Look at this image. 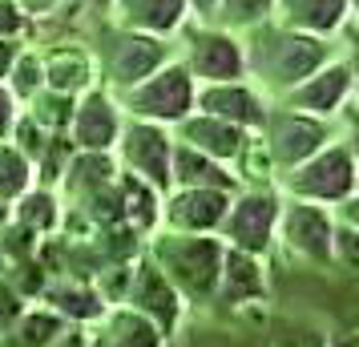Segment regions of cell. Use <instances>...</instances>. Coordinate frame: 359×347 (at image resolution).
Segmentation results:
<instances>
[{"mask_svg": "<svg viewBox=\"0 0 359 347\" xmlns=\"http://www.w3.org/2000/svg\"><path fill=\"white\" fill-rule=\"evenodd\" d=\"M243 49H246V73H255L259 81H266L278 93L307 81L315 69H323L331 61V45L323 36L294 33L278 20H271V25L259 20L250 45H243Z\"/></svg>", "mask_w": 359, "mask_h": 347, "instance_id": "6da1fadb", "label": "cell"}, {"mask_svg": "<svg viewBox=\"0 0 359 347\" xmlns=\"http://www.w3.org/2000/svg\"><path fill=\"white\" fill-rule=\"evenodd\" d=\"M146 259L165 275V283L178 291L186 303H206L218 291V275H222V254L226 243L218 234H149Z\"/></svg>", "mask_w": 359, "mask_h": 347, "instance_id": "7a4b0ae2", "label": "cell"}, {"mask_svg": "<svg viewBox=\"0 0 359 347\" xmlns=\"http://www.w3.org/2000/svg\"><path fill=\"white\" fill-rule=\"evenodd\" d=\"M283 190L291 198L319 202V206H339L355 194V154L347 142H327L315 149L307 162L283 170Z\"/></svg>", "mask_w": 359, "mask_h": 347, "instance_id": "3957f363", "label": "cell"}, {"mask_svg": "<svg viewBox=\"0 0 359 347\" xmlns=\"http://www.w3.org/2000/svg\"><path fill=\"white\" fill-rule=\"evenodd\" d=\"M194 89L198 85L182 61H165L146 81H137L133 89H121L117 109H126L133 121H154V125L174 130L186 114H194Z\"/></svg>", "mask_w": 359, "mask_h": 347, "instance_id": "277c9868", "label": "cell"}, {"mask_svg": "<svg viewBox=\"0 0 359 347\" xmlns=\"http://www.w3.org/2000/svg\"><path fill=\"white\" fill-rule=\"evenodd\" d=\"M278 198L271 186H250L243 194L230 198V210L218 226V238L226 243L230 250H243V254H255L262 259L271 243H275V226H278Z\"/></svg>", "mask_w": 359, "mask_h": 347, "instance_id": "5b68a950", "label": "cell"}, {"mask_svg": "<svg viewBox=\"0 0 359 347\" xmlns=\"http://www.w3.org/2000/svg\"><path fill=\"white\" fill-rule=\"evenodd\" d=\"M117 170H126L133 178H142L146 186H154L158 194H170L174 182H170V158H174V133L165 125H154V121H130L121 125V137L114 146Z\"/></svg>", "mask_w": 359, "mask_h": 347, "instance_id": "8992f818", "label": "cell"}, {"mask_svg": "<svg viewBox=\"0 0 359 347\" xmlns=\"http://www.w3.org/2000/svg\"><path fill=\"white\" fill-rule=\"evenodd\" d=\"M262 146L271 154L275 170H291V165L307 162L315 149H323L331 142V121L323 117H311V114H299V109H266V121H262Z\"/></svg>", "mask_w": 359, "mask_h": 347, "instance_id": "52a82bcc", "label": "cell"}, {"mask_svg": "<svg viewBox=\"0 0 359 347\" xmlns=\"http://www.w3.org/2000/svg\"><path fill=\"white\" fill-rule=\"evenodd\" d=\"M186 73L194 85H218V81H246V49L234 29L222 25H206L186 36V57H182Z\"/></svg>", "mask_w": 359, "mask_h": 347, "instance_id": "ba28073f", "label": "cell"}, {"mask_svg": "<svg viewBox=\"0 0 359 347\" xmlns=\"http://www.w3.org/2000/svg\"><path fill=\"white\" fill-rule=\"evenodd\" d=\"M101 73L114 89H133L137 81H146L154 69H162L170 61V45L162 36L133 33V29H109L105 45H101Z\"/></svg>", "mask_w": 359, "mask_h": 347, "instance_id": "9c48e42d", "label": "cell"}, {"mask_svg": "<svg viewBox=\"0 0 359 347\" xmlns=\"http://www.w3.org/2000/svg\"><path fill=\"white\" fill-rule=\"evenodd\" d=\"M275 238H283V247L307 259L315 266H331V238H335V215L331 206L319 202H303L291 198L278 206V226Z\"/></svg>", "mask_w": 359, "mask_h": 347, "instance_id": "30bf717a", "label": "cell"}, {"mask_svg": "<svg viewBox=\"0 0 359 347\" xmlns=\"http://www.w3.org/2000/svg\"><path fill=\"white\" fill-rule=\"evenodd\" d=\"M121 303H126V307H133L137 315H146V319L162 331L165 339L174 335L182 311H186V299H182L178 291L165 283V275L146 259V250H142V254L130 263V287H126V299H121Z\"/></svg>", "mask_w": 359, "mask_h": 347, "instance_id": "8fae6325", "label": "cell"}, {"mask_svg": "<svg viewBox=\"0 0 359 347\" xmlns=\"http://www.w3.org/2000/svg\"><path fill=\"white\" fill-rule=\"evenodd\" d=\"M194 109L218 117V121H230L246 133H259L271 105L250 81H218V85H198Z\"/></svg>", "mask_w": 359, "mask_h": 347, "instance_id": "7c38bea8", "label": "cell"}, {"mask_svg": "<svg viewBox=\"0 0 359 347\" xmlns=\"http://www.w3.org/2000/svg\"><path fill=\"white\" fill-rule=\"evenodd\" d=\"M226 190H170L162 198V226L174 234H218L230 210Z\"/></svg>", "mask_w": 359, "mask_h": 347, "instance_id": "4fadbf2b", "label": "cell"}, {"mask_svg": "<svg viewBox=\"0 0 359 347\" xmlns=\"http://www.w3.org/2000/svg\"><path fill=\"white\" fill-rule=\"evenodd\" d=\"M121 109L105 89H89L77 97L73 121H69L65 137L73 142V149H93V154H114L117 137H121Z\"/></svg>", "mask_w": 359, "mask_h": 347, "instance_id": "5bb4252c", "label": "cell"}, {"mask_svg": "<svg viewBox=\"0 0 359 347\" xmlns=\"http://www.w3.org/2000/svg\"><path fill=\"white\" fill-rule=\"evenodd\" d=\"M351 85H355V73L347 61H327L323 69H315L307 81H299L294 89L283 93L287 109H299V114H311V117H331L339 114L347 97H351Z\"/></svg>", "mask_w": 359, "mask_h": 347, "instance_id": "9a60e30c", "label": "cell"}, {"mask_svg": "<svg viewBox=\"0 0 359 347\" xmlns=\"http://www.w3.org/2000/svg\"><path fill=\"white\" fill-rule=\"evenodd\" d=\"M246 137H250L246 130L230 125V121H218L210 114H198V109L186 114L174 125V142L198 149V154H206V158H214V162H222V165H230L238 158V149L246 146Z\"/></svg>", "mask_w": 359, "mask_h": 347, "instance_id": "2e32d148", "label": "cell"}, {"mask_svg": "<svg viewBox=\"0 0 359 347\" xmlns=\"http://www.w3.org/2000/svg\"><path fill=\"white\" fill-rule=\"evenodd\" d=\"M45 65V89L69 93V97H81L89 89H97V57L81 45H57L41 57Z\"/></svg>", "mask_w": 359, "mask_h": 347, "instance_id": "e0dca14e", "label": "cell"}, {"mask_svg": "<svg viewBox=\"0 0 359 347\" xmlns=\"http://www.w3.org/2000/svg\"><path fill=\"white\" fill-rule=\"evenodd\" d=\"M117 17V29H133V33L149 36H170L182 29V20L190 13L186 0H114L109 4Z\"/></svg>", "mask_w": 359, "mask_h": 347, "instance_id": "ac0fdd59", "label": "cell"}, {"mask_svg": "<svg viewBox=\"0 0 359 347\" xmlns=\"http://www.w3.org/2000/svg\"><path fill=\"white\" fill-rule=\"evenodd\" d=\"M170 182L174 190H226V194H238V182H234V174H230L222 162H214L206 154H198V149L182 146L174 142V158H170Z\"/></svg>", "mask_w": 359, "mask_h": 347, "instance_id": "d6986e66", "label": "cell"}, {"mask_svg": "<svg viewBox=\"0 0 359 347\" xmlns=\"http://www.w3.org/2000/svg\"><path fill=\"white\" fill-rule=\"evenodd\" d=\"M275 13H278V25L327 41L347 20L351 0H275Z\"/></svg>", "mask_w": 359, "mask_h": 347, "instance_id": "ffe728a7", "label": "cell"}, {"mask_svg": "<svg viewBox=\"0 0 359 347\" xmlns=\"http://www.w3.org/2000/svg\"><path fill=\"white\" fill-rule=\"evenodd\" d=\"M45 307L49 311H57L61 319H65L69 327L73 323H97L101 315H105V299L97 295V287L89 279H53L45 283Z\"/></svg>", "mask_w": 359, "mask_h": 347, "instance_id": "44dd1931", "label": "cell"}, {"mask_svg": "<svg viewBox=\"0 0 359 347\" xmlns=\"http://www.w3.org/2000/svg\"><path fill=\"white\" fill-rule=\"evenodd\" d=\"M226 303H259L266 299V275H262V263L255 254H243V250H230L222 254V275H218V291Z\"/></svg>", "mask_w": 359, "mask_h": 347, "instance_id": "7402d4cb", "label": "cell"}, {"mask_svg": "<svg viewBox=\"0 0 359 347\" xmlns=\"http://www.w3.org/2000/svg\"><path fill=\"white\" fill-rule=\"evenodd\" d=\"M117 190H121V218H126V226L137 231L142 238L162 226V194L146 186L142 178H133L126 170H117Z\"/></svg>", "mask_w": 359, "mask_h": 347, "instance_id": "603a6c76", "label": "cell"}, {"mask_svg": "<svg viewBox=\"0 0 359 347\" xmlns=\"http://www.w3.org/2000/svg\"><path fill=\"white\" fill-rule=\"evenodd\" d=\"M117 178V158L114 154H93V149H73L65 174H61V190H65L69 206L77 198H85L89 190L109 186Z\"/></svg>", "mask_w": 359, "mask_h": 347, "instance_id": "cb8c5ba5", "label": "cell"}, {"mask_svg": "<svg viewBox=\"0 0 359 347\" xmlns=\"http://www.w3.org/2000/svg\"><path fill=\"white\" fill-rule=\"evenodd\" d=\"M69 323L49 307H33V311H20L8 327H4V339L0 347H49Z\"/></svg>", "mask_w": 359, "mask_h": 347, "instance_id": "d4e9b609", "label": "cell"}, {"mask_svg": "<svg viewBox=\"0 0 359 347\" xmlns=\"http://www.w3.org/2000/svg\"><path fill=\"white\" fill-rule=\"evenodd\" d=\"M101 327L114 335L121 347H165V335L154 323H149L146 315H137L133 307L126 303H117V307H105V315L97 319Z\"/></svg>", "mask_w": 359, "mask_h": 347, "instance_id": "484cf974", "label": "cell"}, {"mask_svg": "<svg viewBox=\"0 0 359 347\" xmlns=\"http://www.w3.org/2000/svg\"><path fill=\"white\" fill-rule=\"evenodd\" d=\"M13 222L25 226V231H33L36 238H45V234L57 231V222H61V206H57V194L45 190V186H29L25 194L17 198V210H13Z\"/></svg>", "mask_w": 359, "mask_h": 347, "instance_id": "4316f807", "label": "cell"}, {"mask_svg": "<svg viewBox=\"0 0 359 347\" xmlns=\"http://www.w3.org/2000/svg\"><path fill=\"white\" fill-rule=\"evenodd\" d=\"M25 105H29L25 114L33 117L45 133H65L69 121H73V109H77V97L57 93V89H41V93H36V97H29Z\"/></svg>", "mask_w": 359, "mask_h": 347, "instance_id": "83f0119b", "label": "cell"}, {"mask_svg": "<svg viewBox=\"0 0 359 347\" xmlns=\"http://www.w3.org/2000/svg\"><path fill=\"white\" fill-rule=\"evenodd\" d=\"M4 89H8V93H13L17 101L36 97V93L45 89V65H41V53H36V49H25V45H20L17 61H13L8 77H4Z\"/></svg>", "mask_w": 359, "mask_h": 347, "instance_id": "f1b7e54d", "label": "cell"}, {"mask_svg": "<svg viewBox=\"0 0 359 347\" xmlns=\"http://www.w3.org/2000/svg\"><path fill=\"white\" fill-rule=\"evenodd\" d=\"M33 186V165L20 158L8 142H0V198H20Z\"/></svg>", "mask_w": 359, "mask_h": 347, "instance_id": "f546056e", "label": "cell"}, {"mask_svg": "<svg viewBox=\"0 0 359 347\" xmlns=\"http://www.w3.org/2000/svg\"><path fill=\"white\" fill-rule=\"evenodd\" d=\"M69 158H73V142H69L65 133H53L49 137V146H45V154L36 158V174H41V182L36 186H45V190H53V186L61 182V174H65V165Z\"/></svg>", "mask_w": 359, "mask_h": 347, "instance_id": "4dcf8cb0", "label": "cell"}, {"mask_svg": "<svg viewBox=\"0 0 359 347\" xmlns=\"http://www.w3.org/2000/svg\"><path fill=\"white\" fill-rule=\"evenodd\" d=\"M266 13H275V0H218V25L230 29H255Z\"/></svg>", "mask_w": 359, "mask_h": 347, "instance_id": "1f68e13d", "label": "cell"}, {"mask_svg": "<svg viewBox=\"0 0 359 347\" xmlns=\"http://www.w3.org/2000/svg\"><path fill=\"white\" fill-rule=\"evenodd\" d=\"M49 137H53V133H45V130H41V125L33 121V117H29L25 109H20L17 125H13V133H8V146L17 149V154H20V158H25L29 165H33L36 158L45 154V146H49Z\"/></svg>", "mask_w": 359, "mask_h": 347, "instance_id": "d6a6232c", "label": "cell"}, {"mask_svg": "<svg viewBox=\"0 0 359 347\" xmlns=\"http://www.w3.org/2000/svg\"><path fill=\"white\" fill-rule=\"evenodd\" d=\"M29 29V17L17 8V0H0V41H20Z\"/></svg>", "mask_w": 359, "mask_h": 347, "instance_id": "836d02e7", "label": "cell"}, {"mask_svg": "<svg viewBox=\"0 0 359 347\" xmlns=\"http://www.w3.org/2000/svg\"><path fill=\"white\" fill-rule=\"evenodd\" d=\"M20 117V101L0 85V142H8V133H13V125H17Z\"/></svg>", "mask_w": 359, "mask_h": 347, "instance_id": "e575fe53", "label": "cell"}, {"mask_svg": "<svg viewBox=\"0 0 359 347\" xmlns=\"http://www.w3.org/2000/svg\"><path fill=\"white\" fill-rule=\"evenodd\" d=\"M61 0H17V8L25 13L29 20H36V17H49L53 8H57Z\"/></svg>", "mask_w": 359, "mask_h": 347, "instance_id": "d590c367", "label": "cell"}, {"mask_svg": "<svg viewBox=\"0 0 359 347\" xmlns=\"http://www.w3.org/2000/svg\"><path fill=\"white\" fill-rule=\"evenodd\" d=\"M20 53V41H0V85H4V77H8V69H13V61H17Z\"/></svg>", "mask_w": 359, "mask_h": 347, "instance_id": "8d00e7d4", "label": "cell"}, {"mask_svg": "<svg viewBox=\"0 0 359 347\" xmlns=\"http://www.w3.org/2000/svg\"><path fill=\"white\" fill-rule=\"evenodd\" d=\"M85 347H121V343H117L114 335H109V331L97 323L93 331H85Z\"/></svg>", "mask_w": 359, "mask_h": 347, "instance_id": "74e56055", "label": "cell"}, {"mask_svg": "<svg viewBox=\"0 0 359 347\" xmlns=\"http://www.w3.org/2000/svg\"><path fill=\"white\" fill-rule=\"evenodd\" d=\"M49 347H85V331H77V327H65L57 339H53Z\"/></svg>", "mask_w": 359, "mask_h": 347, "instance_id": "f35d334b", "label": "cell"}, {"mask_svg": "<svg viewBox=\"0 0 359 347\" xmlns=\"http://www.w3.org/2000/svg\"><path fill=\"white\" fill-rule=\"evenodd\" d=\"M190 8H194L198 17H206V20H218V0H186Z\"/></svg>", "mask_w": 359, "mask_h": 347, "instance_id": "ab89813d", "label": "cell"}, {"mask_svg": "<svg viewBox=\"0 0 359 347\" xmlns=\"http://www.w3.org/2000/svg\"><path fill=\"white\" fill-rule=\"evenodd\" d=\"M323 347H359V339H355V331H339V335H327Z\"/></svg>", "mask_w": 359, "mask_h": 347, "instance_id": "60d3db41", "label": "cell"}, {"mask_svg": "<svg viewBox=\"0 0 359 347\" xmlns=\"http://www.w3.org/2000/svg\"><path fill=\"white\" fill-rule=\"evenodd\" d=\"M85 4H93V8H109L114 0H85Z\"/></svg>", "mask_w": 359, "mask_h": 347, "instance_id": "b9f144b4", "label": "cell"}]
</instances>
